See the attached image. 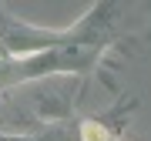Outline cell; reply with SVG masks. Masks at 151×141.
I'll return each instance as SVG.
<instances>
[{
  "label": "cell",
  "instance_id": "6da1fadb",
  "mask_svg": "<svg viewBox=\"0 0 151 141\" xmlns=\"http://www.w3.org/2000/svg\"><path fill=\"white\" fill-rule=\"evenodd\" d=\"M81 141H111V131L101 124V121H81V131H77Z\"/></svg>",
  "mask_w": 151,
  "mask_h": 141
}]
</instances>
